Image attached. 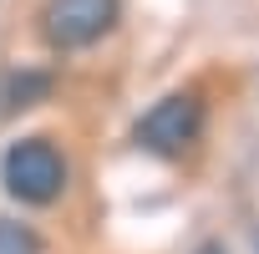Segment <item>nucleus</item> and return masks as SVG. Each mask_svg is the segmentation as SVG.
Instances as JSON below:
<instances>
[{"label":"nucleus","instance_id":"3","mask_svg":"<svg viewBox=\"0 0 259 254\" xmlns=\"http://www.w3.org/2000/svg\"><path fill=\"white\" fill-rule=\"evenodd\" d=\"M122 21V0H46L41 36L51 51H87Z\"/></svg>","mask_w":259,"mask_h":254},{"label":"nucleus","instance_id":"1","mask_svg":"<svg viewBox=\"0 0 259 254\" xmlns=\"http://www.w3.org/2000/svg\"><path fill=\"white\" fill-rule=\"evenodd\" d=\"M0 183L16 203L46 208L66 193V153L51 138H16L0 158Z\"/></svg>","mask_w":259,"mask_h":254},{"label":"nucleus","instance_id":"4","mask_svg":"<svg viewBox=\"0 0 259 254\" xmlns=\"http://www.w3.org/2000/svg\"><path fill=\"white\" fill-rule=\"evenodd\" d=\"M41 249H46V244H41V234H36L31 224L0 214V254H41Z\"/></svg>","mask_w":259,"mask_h":254},{"label":"nucleus","instance_id":"5","mask_svg":"<svg viewBox=\"0 0 259 254\" xmlns=\"http://www.w3.org/2000/svg\"><path fill=\"white\" fill-rule=\"evenodd\" d=\"M203 254H219V244H208V249H203Z\"/></svg>","mask_w":259,"mask_h":254},{"label":"nucleus","instance_id":"2","mask_svg":"<svg viewBox=\"0 0 259 254\" xmlns=\"http://www.w3.org/2000/svg\"><path fill=\"white\" fill-rule=\"evenodd\" d=\"M198 138H203V97L198 92H168L133 127V143L153 158H183Z\"/></svg>","mask_w":259,"mask_h":254}]
</instances>
